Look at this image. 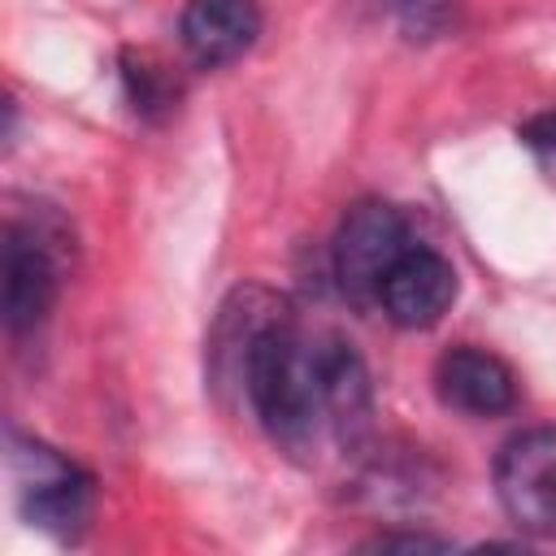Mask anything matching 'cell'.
<instances>
[{
  "instance_id": "2",
  "label": "cell",
  "mask_w": 556,
  "mask_h": 556,
  "mask_svg": "<svg viewBox=\"0 0 556 556\" xmlns=\"http://www.w3.org/2000/svg\"><path fill=\"white\" fill-rule=\"evenodd\" d=\"M9 469L17 486V508L35 530L52 539H78L87 530L91 508H96V478L78 460L48 447L43 439L13 430Z\"/></svg>"
},
{
  "instance_id": "3",
  "label": "cell",
  "mask_w": 556,
  "mask_h": 556,
  "mask_svg": "<svg viewBox=\"0 0 556 556\" xmlns=\"http://www.w3.org/2000/svg\"><path fill=\"white\" fill-rule=\"evenodd\" d=\"M413 243V230L400 208L382 200H361L348 208L334 235V278L352 304H378V287L400 252Z\"/></svg>"
},
{
  "instance_id": "8",
  "label": "cell",
  "mask_w": 556,
  "mask_h": 556,
  "mask_svg": "<svg viewBox=\"0 0 556 556\" xmlns=\"http://www.w3.org/2000/svg\"><path fill=\"white\" fill-rule=\"evenodd\" d=\"M261 4L256 0H187L178 35L195 65H230L239 61L261 35Z\"/></svg>"
},
{
  "instance_id": "7",
  "label": "cell",
  "mask_w": 556,
  "mask_h": 556,
  "mask_svg": "<svg viewBox=\"0 0 556 556\" xmlns=\"http://www.w3.org/2000/svg\"><path fill=\"white\" fill-rule=\"evenodd\" d=\"M434 391L447 408L465 413V417H500L517 404V378L513 369L473 343L447 348L434 361Z\"/></svg>"
},
{
  "instance_id": "6",
  "label": "cell",
  "mask_w": 556,
  "mask_h": 556,
  "mask_svg": "<svg viewBox=\"0 0 556 556\" xmlns=\"http://www.w3.org/2000/svg\"><path fill=\"white\" fill-rule=\"evenodd\" d=\"M456 291L452 261L426 243H408L378 287V308L404 330H430L456 304Z\"/></svg>"
},
{
  "instance_id": "1",
  "label": "cell",
  "mask_w": 556,
  "mask_h": 556,
  "mask_svg": "<svg viewBox=\"0 0 556 556\" xmlns=\"http://www.w3.org/2000/svg\"><path fill=\"white\" fill-rule=\"evenodd\" d=\"M261 421V430L291 456H313L330 430V391H326V339H308L291 313L269 321L243 365L239 387Z\"/></svg>"
},
{
  "instance_id": "11",
  "label": "cell",
  "mask_w": 556,
  "mask_h": 556,
  "mask_svg": "<svg viewBox=\"0 0 556 556\" xmlns=\"http://www.w3.org/2000/svg\"><path fill=\"white\" fill-rule=\"evenodd\" d=\"M369 552H421V547H447V539H434V534H378L365 543Z\"/></svg>"
},
{
  "instance_id": "12",
  "label": "cell",
  "mask_w": 556,
  "mask_h": 556,
  "mask_svg": "<svg viewBox=\"0 0 556 556\" xmlns=\"http://www.w3.org/2000/svg\"><path fill=\"white\" fill-rule=\"evenodd\" d=\"M387 9H400V13H417V9H426V4H434V0H382Z\"/></svg>"
},
{
  "instance_id": "5",
  "label": "cell",
  "mask_w": 556,
  "mask_h": 556,
  "mask_svg": "<svg viewBox=\"0 0 556 556\" xmlns=\"http://www.w3.org/2000/svg\"><path fill=\"white\" fill-rule=\"evenodd\" d=\"M61 291V252L43 226H4V326L9 334L35 330Z\"/></svg>"
},
{
  "instance_id": "4",
  "label": "cell",
  "mask_w": 556,
  "mask_h": 556,
  "mask_svg": "<svg viewBox=\"0 0 556 556\" xmlns=\"http://www.w3.org/2000/svg\"><path fill=\"white\" fill-rule=\"evenodd\" d=\"M495 495L517 530L556 539V426L521 430L500 447Z\"/></svg>"
},
{
  "instance_id": "9",
  "label": "cell",
  "mask_w": 556,
  "mask_h": 556,
  "mask_svg": "<svg viewBox=\"0 0 556 556\" xmlns=\"http://www.w3.org/2000/svg\"><path fill=\"white\" fill-rule=\"evenodd\" d=\"M122 78H126V96H130V104H135V113H143V117H165L169 109H174V83H169V74L161 70V65H152L148 56H135V52H126L122 56Z\"/></svg>"
},
{
  "instance_id": "10",
  "label": "cell",
  "mask_w": 556,
  "mask_h": 556,
  "mask_svg": "<svg viewBox=\"0 0 556 556\" xmlns=\"http://www.w3.org/2000/svg\"><path fill=\"white\" fill-rule=\"evenodd\" d=\"M521 139H526L534 152L556 156V113H539V117H530V122L521 126Z\"/></svg>"
}]
</instances>
